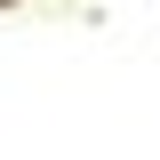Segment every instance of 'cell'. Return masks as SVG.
Returning <instances> with one entry per match:
<instances>
[{"label": "cell", "mask_w": 160, "mask_h": 160, "mask_svg": "<svg viewBox=\"0 0 160 160\" xmlns=\"http://www.w3.org/2000/svg\"><path fill=\"white\" fill-rule=\"evenodd\" d=\"M0 8H16V0H0Z\"/></svg>", "instance_id": "cell-1"}]
</instances>
